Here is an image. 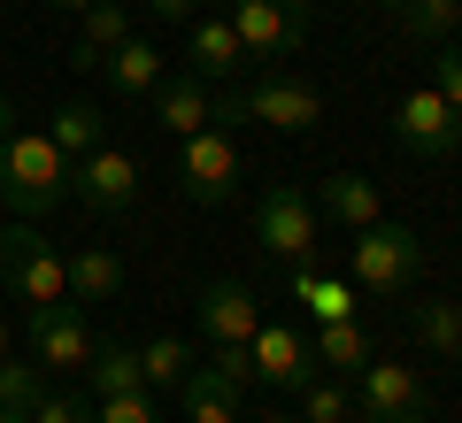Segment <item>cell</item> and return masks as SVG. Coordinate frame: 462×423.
Segmentation results:
<instances>
[{"label":"cell","instance_id":"cell-1","mask_svg":"<svg viewBox=\"0 0 462 423\" xmlns=\"http://www.w3.org/2000/svg\"><path fill=\"white\" fill-rule=\"evenodd\" d=\"M69 185H78V162L54 147L47 131H8L0 139V208L39 224L47 208H62Z\"/></svg>","mask_w":462,"mask_h":423},{"label":"cell","instance_id":"cell-2","mask_svg":"<svg viewBox=\"0 0 462 423\" xmlns=\"http://www.w3.org/2000/svg\"><path fill=\"white\" fill-rule=\"evenodd\" d=\"M216 124H270V131H285V139H300V131L324 124V85L293 78V69H263V78L239 85V93L216 85Z\"/></svg>","mask_w":462,"mask_h":423},{"label":"cell","instance_id":"cell-3","mask_svg":"<svg viewBox=\"0 0 462 423\" xmlns=\"http://www.w3.org/2000/svg\"><path fill=\"white\" fill-rule=\"evenodd\" d=\"M0 285H8V300H16L23 316L69 300V262H62V246H54L39 224L8 216V231H0Z\"/></svg>","mask_w":462,"mask_h":423},{"label":"cell","instance_id":"cell-4","mask_svg":"<svg viewBox=\"0 0 462 423\" xmlns=\"http://www.w3.org/2000/svg\"><path fill=\"white\" fill-rule=\"evenodd\" d=\"M254 246L278 254L285 270H316V254H324V216H316V200L300 185H270L254 200Z\"/></svg>","mask_w":462,"mask_h":423},{"label":"cell","instance_id":"cell-5","mask_svg":"<svg viewBox=\"0 0 462 423\" xmlns=\"http://www.w3.org/2000/svg\"><path fill=\"white\" fill-rule=\"evenodd\" d=\"M239 178H247V162H239V139H231L224 124H200L178 139V193L200 200V208H224L231 193H239Z\"/></svg>","mask_w":462,"mask_h":423},{"label":"cell","instance_id":"cell-6","mask_svg":"<svg viewBox=\"0 0 462 423\" xmlns=\"http://www.w3.org/2000/svg\"><path fill=\"white\" fill-rule=\"evenodd\" d=\"M346 270H355V285L363 293H409L416 270H424V239H416L409 224H370L355 231V246H346Z\"/></svg>","mask_w":462,"mask_h":423},{"label":"cell","instance_id":"cell-7","mask_svg":"<svg viewBox=\"0 0 462 423\" xmlns=\"http://www.w3.org/2000/svg\"><path fill=\"white\" fill-rule=\"evenodd\" d=\"M346 392H355V423H431L424 377H416L409 362H393V354H370Z\"/></svg>","mask_w":462,"mask_h":423},{"label":"cell","instance_id":"cell-8","mask_svg":"<svg viewBox=\"0 0 462 423\" xmlns=\"http://www.w3.org/2000/svg\"><path fill=\"white\" fill-rule=\"evenodd\" d=\"M231 32H239V47H247V62H278V54H300L316 32V8L309 0H231L224 8Z\"/></svg>","mask_w":462,"mask_h":423},{"label":"cell","instance_id":"cell-9","mask_svg":"<svg viewBox=\"0 0 462 423\" xmlns=\"http://www.w3.org/2000/svg\"><path fill=\"white\" fill-rule=\"evenodd\" d=\"M393 139L416 154V162H447V154L462 147V115L447 108L431 85H416V93H401V108H393Z\"/></svg>","mask_w":462,"mask_h":423},{"label":"cell","instance_id":"cell-10","mask_svg":"<svg viewBox=\"0 0 462 423\" xmlns=\"http://www.w3.org/2000/svg\"><path fill=\"white\" fill-rule=\"evenodd\" d=\"M69 200H78V208H93V216H124V208H139V154H124L116 139H108V147H93V154L78 162Z\"/></svg>","mask_w":462,"mask_h":423},{"label":"cell","instance_id":"cell-11","mask_svg":"<svg viewBox=\"0 0 462 423\" xmlns=\"http://www.w3.org/2000/svg\"><path fill=\"white\" fill-rule=\"evenodd\" d=\"M93 331H85L78 300H54V308H32V362L47 377H78L85 362H93Z\"/></svg>","mask_w":462,"mask_h":423},{"label":"cell","instance_id":"cell-12","mask_svg":"<svg viewBox=\"0 0 462 423\" xmlns=\"http://www.w3.org/2000/svg\"><path fill=\"white\" fill-rule=\"evenodd\" d=\"M247 362H254V377H263V385H278V392H300L316 370H324V362H316V346H309V331H293V324H254Z\"/></svg>","mask_w":462,"mask_h":423},{"label":"cell","instance_id":"cell-13","mask_svg":"<svg viewBox=\"0 0 462 423\" xmlns=\"http://www.w3.org/2000/svg\"><path fill=\"white\" fill-rule=\"evenodd\" d=\"M185 69H193L200 85H231L247 69V47H239V32H231L224 8H200V16L185 23Z\"/></svg>","mask_w":462,"mask_h":423},{"label":"cell","instance_id":"cell-14","mask_svg":"<svg viewBox=\"0 0 462 423\" xmlns=\"http://www.w3.org/2000/svg\"><path fill=\"white\" fill-rule=\"evenodd\" d=\"M193 316H200V339L208 346H247L254 324H263V300H254L239 277H216V285H200Z\"/></svg>","mask_w":462,"mask_h":423},{"label":"cell","instance_id":"cell-15","mask_svg":"<svg viewBox=\"0 0 462 423\" xmlns=\"http://www.w3.org/2000/svg\"><path fill=\"white\" fill-rule=\"evenodd\" d=\"M147 108H154V124H162L170 139H185V131L216 124V85H200L193 69H170V78L147 93Z\"/></svg>","mask_w":462,"mask_h":423},{"label":"cell","instance_id":"cell-16","mask_svg":"<svg viewBox=\"0 0 462 423\" xmlns=\"http://www.w3.org/2000/svg\"><path fill=\"white\" fill-rule=\"evenodd\" d=\"M178 400H185V423H239V400H247V385H239V377H224L208 354H200L193 370L178 377Z\"/></svg>","mask_w":462,"mask_h":423},{"label":"cell","instance_id":"cell-17","mask_svg":"<svg viewBox=\"0 0 462 423\" xmlns=\"http://www.w3.org/2000/svg\"><path fill=\"white\" fill-rule=\"evenodd\" d=\"M316 216H331V224H346V231H370L385 216V193L363 178V170H331L324 193H316Z\"/></svg>","mask_w":462,"mask_h":423},{"label":"cell","instance_id":"cell-18","mask_svg":"<svg viewBox=\"0 0 462 423\" xmlns=\"http://www.w3.org/2000/svg\"><path fill=\"white\" fill-rule=\"evenodd\" d=\"M124 39H132V8H124V0H93V8L78 16V47H69V62H78V69H100Z\"/></svg>","mask_w":462,"mask_h":423},{"label":"cell","instance_id":"cell-19","mask_svg":"<svg viewBox=\"0 0 462 423\" xmlns=\"http://www.w3.org/2000/svg\"><path fill=\"white\" fill-rule=\"evenodd\" d=\"M100 78H108V85H116V93H124V100H147L154 85L170 78V62H162V54H154L147 39L132 32V39H124V47L108 54V62H100Z\"/></svg>","mask_w":462,"mask_h":423},{"label":"cell","instance_id":"cell-20","mask_svg":"<svg viewBox=\"0 0 462 423\" xmlns=\"http://www.w3.org/2000/svg\"><path fill=\"white\" fill-rule=\"evenodd\" d=\"M62 262H69V300H78V308H100V300L124 293V262H116L108 246H78V254H62Z\"/></svg>","mask_w":462,"mask_h":423},{"label":"cell","instance_id":"cell-21","mask_svg":"<svg viewBox=\"0 0 462 423\" xmlns=\"http://www.w3.org/2000/svg\"><path fill=\"white\" fill-rule=\"evenodd\" d=\"M47 139L69 154V162H85L93 147H108V115H100L93 100H62V108H54V124H47Z\"/></svg>","mask_w":462,"mask_h":423},{"label":"cell","instance_id":"cell-22","mask_svg":"<svg viewBox=\"0 0 462 423\" xmlns=\"http://www.w3.org/2000/svg\"><path fill=\"white\" fill-rule=\"evenodd\" d=\"M78 385L93 392V400H108V392H139L147 377H139V346H93V362L78 370Z\"/></svg>","mask_w":462,"mask_h":423},{"label":"cell","instance_id":"cell-23","mask_svg":"<svg viewBox=\"0 0 462 423\" xmlns=\"http://www.w3.org/2000/svg\"><path fill=\"white\" fill-rule=\"evenodd\" d=\"M293 300L316 316V324H346V316L363 308L355 285H339V277H324V270H293Z\"/></svg>","mask_w":462,"mask_h":423},{"label":"cell","instance_id":"cell-24","mask_svg":"<svg viewBox=\"0 0 462 423\" xmlns=\"http://www.w3.org/2000/svg\"><path fill=\"white\" fill-rule=\"evenodd\" d=\"M316 362H324V370H363L370 354H378V346H370V331L355 324V316H346V324H316Z\"/></svg>","mask_w":462,"mask_h":423},{"label":"cell","instance_id":"cell-25","mask_svg":"<svg viewBox=\"0 0 462 423\" xmlns=\"http://www.w3.org/2000/svg\"><path fill=\"white\" fill-rule=\"evenodd\" d=\"M416 339H424V354H462V300H424V308H409Z\"/></svg>","mask_w":462,"mask_h":423},{"label":"cell","instance_id":"cell-26","mask_svg":"<svg viewBox=\"0 0 462 423\" xmlns=\"http://www.w3.org/2000/svg\"><path fill=\"white\" fill-rule=\"evenodd\" d=\"M300 423H355V392L331 370H316L309 385H300Z\"/></svg>","mask_w":462,"mask_h":423},{"label":"cell","instance_id":"cell-27","mask_svg":"<svg viewBox=\"0 0 462 423\" xmlns=\"http://www.w3.org/2000/svg\"><path fill=\"white\" fill-rule=\"evenodd\" d=\"M193 362H200V354H193L185 339H147V346H139V377H147V385H178Z\"/></svg>","mask_w":462,"mask_h":423},{"label":"cell","instance_id":"cell-28","mask_svg":"<svg viewBox=\"0 0 462 423\" xmlns=\"http://www.w3.org/2000/svg\"><path fill=\"white\" fill-rule=\"evenodd\" d=\"M47 385H54V377L39 370V362H16V354L0 362V408H32Z\"/></svg>","mask_w":462,"mask_h":423},{"label":"cell","instance_id":"cell-29","mask_svg":"<svg viewBox=\"0 0 462 423\" xmlns=\"http://www.w3.org/2000/svg\"><path fill=\"white\" fill-rule=\"evenodd\" d=\"M32 423H93V400L85 392H62V385H47L32 400Z\"/></svg>","mask_w":462,"mask_h":423},{"label":"cell","instance_id":"cell-30","mask_svg":"<svg viewBox=\"0 0 462 423\" xmlns=\"http://www.w3.org/2000/svg\"><path fill=\"white\" fill-rule=\"evenodd\" d=\"M401 23H409L416 39H447V32L462 23V0H416V8H409Z\"/></svg>","mask_w":462,"mask_h":423},{"label":"cell","instance_id":"cell-31","mask_svg":"<svg viewBox=\"0 0 462 423\" xmlns=\"http://www.w3.org/2000/svg\"><path fill=\"white\" fill-rule=\"evenodd\" d=\"M93 423H162V416H154L147 385H139V392H108V400H93Z\"/></svg>","mask_w":462,"mask_h":423},{"label":"cell","instance_id":"cell-32","mask_svg":"<svg viewBox=\"0 0 462 423\" xmlns=\"http://www.w3.org/2000/svg\"><path fill=\"white\" fill-rule=\"evenodd\" d=\"M431 93L462 115V47H447V39H439V62H431Z\"/></svg>","mask_w":462,"mask_h":423},{"label":"cell","instance_id":"cell-33","mask_svg":"<svg viewBox=\"0 0 462 423\" xmlns=\"http://www.w3.org/2000/svg\"><path fill=\"white\" fill-rule=\"evenodd\" d=\"M147 16H154V23H193L200 0H147Z\"/></svg>","mask_w":462,"mask_h":423},{"label":"cell","instance_id":"cell-34","mask_svg":"<svg viewBox=\"0 0 462 423\" xmlns=\"http://www.w3.org/2000/svg\"><path fill=\"white\" fill-rule=\"evenodd\" d=\"M370 8H385V16H409V8H416V0H370Z\"/></svg>","mask_w":462,"mask_h":423},{"label":"cell","instance_id":"cell-35","mask_svg":"<svg viewBox=\"0 0 462 423\" xmlns=\"http://www.w3.org/2000/svg\"><path fill=\"white\" fill-rule=\"evenodd\" d=\"M47 8H62V16H85V8H93V0H47Z\"/></svg>","mask_w":462,"mask_h":423},{"label":"cell","instance_id":"cell-36","mask_svg":"<svg viewBox=\"0 0 462 423\" xmlns=\"http://www.w3.org/2000/svg\"><path fill=\"white\" fill-rule=\"evenodd\" d=\"M8 131H16V108H8V93H0V139H8Z\"/></svg>","mask_w":462,"mask_h":423},{"label":"cell","instance_id":"cell-37","mask_svg":"<svg viewBox=\"0 0 462 423\" xmlns=\"http://www.w3.org/2000/svg\"><path fill=\"white\" fill-rule=\"evenodd\" d=\"M0 423H32V408H0Z\"/></svg>","mask_w":462,"mask_h":423},{"label":"cell","instance_id":"cell-38","mask_svg":"<svg viewBox=\"0 0 462 423\" xmlns=\"http://www.w3.org/2000/svg\"><path fill=\"white\" fill-rule=\"evenodd\" d=\"M8 354H16V346H8V316H0V362H8Z\"/></svg>","mask_w":462,"mask_h":423},{"label":"cell","instance_id":"cell-39","mask_svg":"<svg viewBox=\"0 0 462 423\" xmlns=\"http://www.w3.org/2000/svg\"><path fill=\"white\" fill-rule=\"evenodd\" d=\"M263 423H300V416H285V408H270V416H263Z\"/></svg>","mask_w":462,"mask_h":423},{"label":"cell","instance_id":"cell-40","mask_svg":"<svg viewBox=\"0 0 462 423\" xmlns=\"http://www.w3.org/2000/svg\"><path fill=\"white\" fill-rule=\"evenodd\" d=\"M200 8H231V0H200Z\"/></svg>","mask_w":462,"mask_h":423},{"label":"cell","instance_id":"cell-41","mask_svg":"<svg viewBox=\"0 0 462 423\" xmlns=\"http://www.w3.org/2000/svg\"><path fill=\"white\" fill-rule=\"evenodd\" d=\"M455 370H462V354H455Z\"/></svg>","mask_w":462,"mask_h":423}]
</instances>
